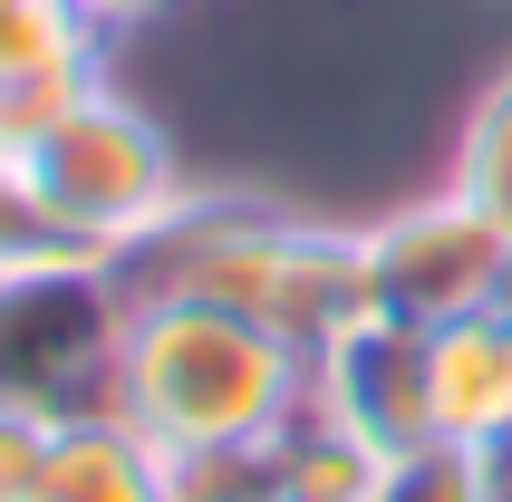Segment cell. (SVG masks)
<instances>
[{"instance_id": "1", "label": "cell", "mask_w": 512, "mask_h": 502, "mask_svg": "<svg viewBox=\"0 0 512 502\" xmlns=\"http://www.w3.org/2000/svg\"><path fill=\"white\" fill-rule=\"evenodd\" d=\"M136 290H184V300H223L261 329H281L300 358L339 348L348 329L377 319L368 280V232H329L281 213L271 194H184L155 242L126 251Z\"/></svg>"}, {"instance_id": "2", "label": "cell", "mask_w": 512, "mask_h": 502, "mask_svg": "<svg viewBox=\"0 0 512 502\" xmlns=\"http://www.w3.org/2000/svg\"><path fill=\"white\" fill-rule=\"evenodd\" d=\"M300 396H310V358L281 329H261L223 300L136 290V319L116 348V416L155 435L165 454L261 445L300 416Z\"/></svg>"}, {"instance_id": "3", "label": "cell", "mask_w": 512, "mask_h": 502, "mask_svg": "<svg viewBox=\"0 0 512 502\" xmlns=\"http://www.w3.org/2000/svg\"><path fill=\"white\" fill-rule=\"evenodd\" d=\"M136 319V280L116 251L39 242L0 261V406L39 425L116 406V348Z\"/></svg>"}, {"instance_id": "4", "label": "cell", "mask_w": 512, "mask_h": 502, "mask_svg": "<svg viewBox=\"0 0 512 502\" xmlns=\"http://www.w3.org/2000/svg\"><path fill=\"white\" fill-rule=\"evenodd\" d=\"M10 184H20V203L39 213L49 242L116 251V261L136 242H155L184 213V194H194L184 165H174V145H165V126L145 107H126L116 87H87L49 136H29L10 155Z\"/></svg>"}, {"instance_id": "5", "label": "cell", "mask_w": 512, "mask_h": 502, "mask_svg": "<svg viewBox=\"0 0 512 502\" xmlns=\"http://www.w3.org/2000/svg\"><path fill=\"white\" fill-rule=\"evenodd\" d=\"M512 271V232L493 223L484 203H464L455 184L426 203H406L387 223H368V280L377 309L406 319V329H445L464 309H493Z\"/></svg>"}, {"instance_id": "6", "label": "cell", "mask_w": 512, "mask_h": 502, "mask_svg": "<svg viewBox=\"0 0 512 502\" xmlns=\"http://www.w3.org/2000/svg\"><path fill=\"white\" fill-rule=\"evenodd\" d=\"M310 406L339 435L377 454V464H406V454L435 445V416H426V329H406L377 309L368 329H348L339 348L310 358Z\"/></svg>"}, {"instance_id": "7", "label": "cell", "mask_w": 512, "mask_h": 502, "mask_svg": "<svg viewBox=\"0 0 512 502\" xmlns=\"http://www.w3.org/2000/svg\"><path fill=\"white\" fill-rule=\"evenodd\" d=\"M426 416H435V445L512 464V309L503 300L426 329Z\"/></svg>"}, {"instance_id": "8", "label": "cell", "mask_w": 512, "mask_h": 502, "mask_svg": "<svg viewBox=\"0 0 512 502\" xmlns=\"http://www.w3.org/2000/svg\"><path fill=\"white\" fill-rule=\"evenodd\" d=\"M39 502H165V445L97 406V416L49 425V464H39Z\"/></svg>"}, {"instance_id": "9", "label": "cell", "mask_w": 512, "mask_h": 502, "mask_svg": "<svg viewBox=\"0 0 512 502\" xmlns=\"http://www.w3.org/2000/svg\"><path fill=\"white\" fill-rule=\"evenodd\" d=\"M271 454H281V502H377V483H387V464H377L358 435H339L310 396H300V416L271 435Z\"/></svg>"}, {"instance_id": "10", "label": "cell", "mask_w": 512, "mask_h": 502, "mask_svg": "<svg viewBox=\"0 0 512 502\" xmlns=\"http://www.w3.org/2000/svg\"><path fill=\"white\" fill-rule=\"evenodd\" d=\"M455 194L484 203L493 223L512 232V68L474 97V116H464V145H455Z\"/></svg>"}, {"instance_id": "11", "label": "cell", "mask_w": 512, "mask_h": 502, "mask_svg": "<svg viewBox=\"0 0 512 502\" xmlns=\"http://www.w3.org/2000/svg\"><path fill=\"white\" fill-rule=\"evenodd\" d=\"M165 502H281V454L261 445H203L165 454Z\"/></svg>"}, {"instance_id": "12", "label": "cell", "mask_w": 512, "mask_h": 502, "mask_svg": "<svg viewBox=\"0 0 512 502\" xmlns=\"http://www.w3.org/2000/svg\"><path fill=\"white\" fill-rule=\"evenodd\" d=\"M503 474L512 464H493V454L426 445V454H406V464H387L377 502H503Z\"/></svg>"}, {"instance_id": "13", "label": "cell", "mask_w": 512, "mask_h": 502, "mask_svg": "<svg viewBox=\"0 0 512 502\" xmlns=\"http://www.w3.org/2000/svg\"><path fill=\"white\" fill-rule=\"evenodd\" d=\"M39 464H49V425L0 406V502H39Z\"/></svg>"}, {"instance_id": "14", "label": "cell", "mask_w": 512, "mask_h": 502, "mask_svg": "<svg viewBox=\"0 0 512 502\" xmlns=\"http://www.w3.org/2000/svg\"><path fill=\"white\" fill-rule=\"evenodd\" d=\"M49 232H39V213L20 203V184H10V165H0V261H20V251H39Z\"/></svg>"}, {"instance_id": "15", "label": "cell", "mask_w": 512, "mask_h": 502, "mask_svg": "<svg viewBox=\"0 0 512 502\" xmlns=\"http://www.w3.org/2000/svg\"><path fill=\"white\" fill-rule=\"evenodd\" d=\"M87 10L116 29V20H155V10H174V0H87Z\"/></svg>"}, {"instance_id": "16", "label": "cell", "mask_w": 512, "mask_h": 502, "mask_svg": "<svg viewBox=\"0 0 512 502\" xmlns=\"http://www.w3.org/2000/svg\"><path fill=\"white\" fill-rule=\"evenodd\" d=\"M503 309H512V271H503Z\"/></svg>"}]
</instances>
